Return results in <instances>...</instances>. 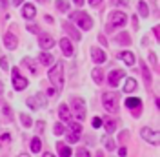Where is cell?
<instances>
[{"mask_svg":"<svg viewBox=\"0 0 160 157\" xmlns=\"http://www.w3.org/2000/svg\"><path fill=\"white\" fill-rule=\"evenodd\" d=\"M138 11H140V17H144V19H146V17L149 15V9H148V4H146L144 0H140V2H138Z\"/></svg>","mask_w":160,"mask_h":157,"instance_id":"4316f807","label":"cell"},{"mask_svg":"<svg viewBox=\"0 0 160 157\" xmlns=\"http://www.w3.org/2000/svg\"><path fill=\"white\" fill-rule=\"evenodd\" d=\"M91 77H93V80H95L97 84H102V80H104V69L95 68L93 69V73H91Z\"/></svg>","mask_w":160,"mask_h":157,"instance_id":"7402d4cb","label":"cell"},{"mask_svg":"<svg viewBox=\"0 0 160 157\" xmlns=\"http://www.w3.org/2000/svg\"><path fill=\"white\" fill-rule=\"evenodd\" d=\"M126 106L129 110H133L135 117H138V113L142 111V100L138 97H129V99H126Z\"/></svg>","mask_w":160,"mask_h":157,"instance_id":"30bf717a","label":"cell"},{"mask_svg":"<svg viewBox=\"0 0 160 157\" xmlns=\"http://www.w3.org/2000/svg\"><path fill=\"white\" fill-rule=\"evenodd\" d=\"M38 2H46V0H38Z\"/></svg>","mask_w":160,"mask_h":157,"instance_id":"11a10c76","label":"cell"},{"mask_svg":"<svg viewBox=\"0 0 160 157\" xmlns=\"http://www.w3.org/2000/svg\"><path fill=\"white\" fill-rule=\"evenodd\" d=\"M0 66H2V69H4V71H8V69H9V62H8V59H6V57H2V59H0Z\"/></svg>","mask_w":160,"mask_h":157,"instance_id":"d590c367","label":"cell"},{"mask_svg":"<svg viewBox=\"0 0 160 157\" xmlns=\"http://www.w3.org/2000/svg\"><path fill=\"white\" fill-rule=\"evenodd\" d=\"M149 60H151V62H153V64H155V62H157V55H155V53H153V51H151V53H149Z\"/></svg>","mask_w":160,"mask_h":157,"instance_id":"7bdbcfd3","label":"cell"},{"mask_svg":"<svg viewBox=\"0 0 160 157\" xmlns=\"http://www.w3.org/2000/svg\"><path fill=\"white\" fill-rule=\"evenodd\" d=\"M11 75H13V86L17 91H22V89L28 88V78L20 75V69L18 68H13L11 69Z\"/></svg>","mask_w":160,"mask_h":157,"instance_id":"5b68a950","label":"cell"},{"mask_svg":"<svg viewBox=\"0 0 160 157\" xmlns=\"http://www.w3.org/2000/svg\"><path fill=\"white\" fill-rule=\"evenodd\" d=\"M2 8H6V0H2Z\"/></svg>","mask_w":160,"mask_h":157,"instance_id":"db71d44e","label":"cell"},{"mask_svg":"<svg viewBox=\"0 0 160 157\" xmlns=\"http://www.w3.org/2000/svg\"><path fill=\"white\" fill-rule=\"evenodd\" d=\"M104 128H106L108 133H113V132L117 130V122H115V121H108V122L104 124Z\"/></svg>","mask_w":160,"mask_h":157,"instance_id":"4dcf8cb0","label":"cell"},{"mask_svg":"<svg viewBox=\"0 0 160 157\" xmlns=\"http://www.w3.org/2000/svg\"><path fill=\"white\" fill-rule=\"evenodd\" d=\"M117 42L118 44H124V46H128V44H131V39H129V35L128 33H120V35H117Z\"/></svg>","mask_w":160,"mask_h":157,"instance_id":"484cf974","label":"cell"},{"mask_svg":"<svg viewBox=\"0 0 160 157\" xmlns=\"http://www.w3.org/2000/svg\"><path fill=\"white\" fill-rule=\"evenodd\" d=\"M4 46L9 49V51H13V49H17V46H18V39H17L13 33L8 31V33L4 35Z\"/></svg>","mask_w":160,"mask_h":157,"instance_id":"7c38bea8","label":"cell"},{"mask_svg":"<svg viewBox=\"0 0 160 157\" xmlns=\"http://www.w3.org/2000/svg\"><path fill=\"white\" fill-rule=\"evenodd\" d=\"M11 2H13V6H20V4H22L24 0H11Z\"/></svg>","mask_w":160,"mask_h":157,"instance_id":"c3c4849f","label":"cell"},{"mask_svg":"<svg viewBox=\"0 0 160 157\" xmlns=\"http://www.w3.org/2000/svg\"><path fill=\"white\" fill-rule=\"evenodd\" d=\"M98 40L102 42V44H104V46H108V40H106V37H104V35H100V37H98Z\"/></svg>","mask_w":160,"mask_h":157,"instance_id":"ee69618b","label":"cell"},{"mask_svg":"<svg viewBox=\"0 0 160 157\" xmlns=\"http://www.w3.org/2000/svg\"><path fill=\"white\" fill-rule=\"evenodd\" d=\"M4 117L8 119V121H11V119H13V110H11L9 106H4Z\"/></svg>","mask_w":160,"mask_h":157,"instance_id":"836d02e7","label":"cell"},{"mask_svg":"<svg viewBox=\"0 0 160 157\" xmlns=\"http://www.w3.org/2000/svg\"><path fill=\"white\" fill-rule=\"evenodd\" d=\"M44 126H46V124H44V121H38V122H37V128H38L37 132H38V133H42V132H44Z\"/></svg>","mask_w":160,"mask_h":157,"instance_id":"f35d334b","label":"cell"},{"mask_svg":"<svg viewBox=\"0 0 160 157\" xmlns=\"http://www.w3.org/2000/svg\"><path fill=\"white\" fill-rule=\"evenodd\" d=\"M77 157H91V155L86 148H78V150H77Z\"/></svg>","mask_w":160,"mask_h":157,"instance_id":"e575fe53","label":"cell"},{"mask_svg":"<svg viewBox=\"0 0 160 157\" xmlns=\"http://www.w3.org/2000/svg\"><path fill=\"white\" fill-rule=\"evenodd\" d=\"M57 150L60 157H71V148L66 143H57Z\"/></svg>","mask_w":160,"mask_h":157,"instance_id":"ffe728a7","label":"cell"},{"mask_svg":"<svg viewBox=\"0 0 160 157\" xmlns=\"http://www.w3.org/2000/svg\"><path fill=\"white\" fill-rule=\"evenodd\" d=\"M137 89V80L135 78H126V84H124V91L126 93H131Z\"/></svg>","mask_w":160,"mask_h":157,"instance_id":"603a6c76","label":"cell"},{"mask_svg":"<svg viewBox=\"0 0 160 157\" xmlns=\"http://www.w3.org/2000/svg\"><path fill=\"white\" fill-rule=\"evenodd\" d=\"M44 157H55V155H53L51 152H46V154H44Z\"/></svg>","mask_w":160,"mask_h":157,"instance_id":"f907efd6","label":"cell"},{"mask_svg":"<svg viewBox=\"0 0 160 157\" xmlns=\"http://www.w3.org/2000/svg\"><path fill=\"white\" fill-rule=\"evenodd\" d=\"M73 2H75L77 6H84V2H86V0H73Z\"/></svg>","mask_w":160,"mask_h":157,"instance_id":"681fc988","label":"cell"},{"mask_svg":"<svg viewBox=\"0 0 160 157\" xmlns=\"http://www.w3.org/2000/svg\"><path fill=\"white\" fill-rule=\"evenodd\" d=\"M124 77V71L122 69H115V71H109V77H108V80H109V86H118L120 78Z\"/></svg>","mask_w":160,"mask_h":157,"instance_id":"5bb4252c","label":"cell"},{"mask_svg":"<svg viewBox=\"0 0 160 157\" xmlns=\"http://www.w3.org/2000/svg\"><path fill=\"white\" fill-rule=\"evenodd\" d=\"M38 46L44 51H48V49H51L53 46H55V39L51 37V35H40L38 37Z\"/></svg>","mask_w":160,"mask_h":157,"instance_id":"8fae6325","label":"cell"},{"mask_svg":"<svg viewBox=\"0 0 160 157\" xmlns=\"http://www.w3.org/2000/svg\"><path fill=\"white\" fill-rule=\"evenodd\" d=\"M9 141H11V135H9V133H4V135L0 137V143H2V144H6V143H9Z\"/></svg>","mask_w":160,"mask_h":157,"instance_id":"74e56055","label":"cell"},{"mask_svg":"<svg viewBox=\"0 0 160 157\" xmlns=\"http://www.w3.org/2000/svg\"><path fill=\"white\" fill-rule=\"evenodd\" d=\"M38 60H40V64H44V66H51L53 64V55L51 53H48V51H42L38 55Z\"/></svg>","mask_w":160,"mask_h":157,"instance_id":"d6986e66","label":"cell"},{"mask_svg":"<svg viewBox=\"0 0 160 157\" xmlns=\"http://www.w3.org/2000/svg\"><path fill=\"white\" fill-rule=\"evenodd\" d=\"M48 77H49L51 84L55 86V89H60L62 84H64V64H62V62H57V64L49 69Z\"/></svg>","mask_w":160,"mask_h":157,"instance_id":"7a4b0ae2","label":"cell"},{"mask_svg":"<svg viewBox=\"0 0 160 157\" xmlns=\"http://www.w3.org/2000/svg\"><path fill=\"white\" fill-rule=\"evenodd\" d=\"M120 59L124 60L128 66H133V64L137 62V60H135V55H133L131 51H122V53H120Z\"/></svg>","mask_w":160,"mask_h":157,"instance_id":"44dd1931","label":"cell"},{"mask_svg":"<svg viewBox=\"0 0 160 157\" xmlns=\"http://www.w3.org/2000/svg\"><path fill=\"white\" fill-rule=\"evenodd\" d=\"M91 57H93V60H95L97 64L106 62V53H104L100 48H93V49H91Z\"/></svg>","mask_w":160,"mask_h":157,"instance_id":"9a60e30c","label":"cell"},{"mask_svg":"<svg viewBox=\"0 0 160 157\" xmlns=\"http://www.w3.org/2000/svg\"><path fill=\"white\" fill-rule=\"evenodd\" d=\"M26 102H28V106L31 110H38V108H44L46 106V97L42 93H37V95H31Z\"/></svg>","mask_w":160,"mask_h":157,"instance_id":"ba28073f","label":"cell"},{"mask_svg":"<svg viewBox=\"0 0 160 157\" xmlns=\"http://www.w3.org/2000/svg\"><path fill=\"white\" fill-rule=\"evenodd\" d=\"M140 66H142V73H144V78H146V84H151V75H149L148 66H146L144 62H140Z\"/></svg>","mask_w":160,"mask_h":157,"instance_id":"f546056e","label":"cell"},{"mask_svg":"<svg viewBox=\"0 0 160 157\" xmlns=\"http://www.w3.org/2000/svg\"><path fill=\"white\" fill-rule=\"evenodd\" d=\"M60 48H62V53L66 55V57H73V53H75V48H73V44H71L69 39H60Z\"/></svg>","mask_w":160,"mask_h":157,"instance_id":"4fadbf2b","label":"cell"},{"mask_svg":"<svg viewBox=\"0 0 160 157\" xmlns=\"http://www.w3.org/2000/svg\"><path fill=\"white\" fill-rule=\"evenodd\" d=\"M140 135H142L144 141H148L149 144H158V141H160L158 132H157V130H151V128H148V126L140 130Z\"/></svg>","mask_w":160,"mask_h":157,"instance_id":"52a82bcc","label":"cell"},{"mask_svg":"<svg viewBox=\"0 0 160 157\" xmlns=\"http://www.w3.org/2000/svg\"><path fill=\"white\" fill-rule=\"evenodd\" d=\"M22 66H26V68H29L31 73H38V68H37V62L31 59V57H26V59H22Z\"/></svg>","mask_w":160,"mask_h":157,"instance_id":"ac0fdd59","label":"cell"},{"mask_svg":"<svg viewBox=\"0 0 160 157\" xmlns=\"http://www.w3.org/2000/svg\"><path fill=\"white\" fill-rule=\"evenodd\" d=\"M124 139H128V132H122L120 133V141H124Z\"/></svg>","mask_w":160,"mask_h":157,"instance_id":"f6af8a7d","label":"cell"},{"mask_svg":"<svg viewBox=\"0 0 160 157\" xmlns=\"http://www.w3.org/2000/svg\"><path fill=\"white\" fill-rule=\"evenodd\" d=\"M28 31H29V33H37L38 28H37V26H33V24H29V26H28Z\"/></svg>","mask_w":160,"mask_h":157,"instance_id":"ab89813d","label":"cell"},{"mask_svg":"<svg viewBox=\"0 0 160 157\" xmlns=\"http://www.w3.org/2000/svg\"><path fill=\"white\" fill-rule=\"evenodd\" d=\"M118 6H124V8H126V6H128V0H118Z\"/></svg>","mask_w":160,"mask_h":157,"instance_id":"7dc6e473","label":"cell"},{"mask_svg":"<svg viewBox=\"0 0 160 157\" xmlns=\"http://www.w3.org/2000/svg\"><path fill=\"white\" fill-rule=\"evenodd\" d=\"M69 19L73 20V22H77L84 31H88V30L93 28V19H91L88 13H84V11H75V13H71Z\"/></svg>","mask_w":160,"mask_h":157,"instance_id":"3957f363","label":"cell"},{"mask_svg":"<svg viewBox=\"0 0 160 157\" xmlns=\"http://www.w3.org/2000/svg\"><path fill=\"white\" fill-rule=\"evenodd\" d=\"M40 150H42V143H40V139L33 137L31 139V152H33V154H38Z\"/></svg>","mask_w":160,"mask_h":157,"instance_id":"cb8c5ba5","label":"cell"},{"mask_svg":"<svg viewBox=\"0 0 160 157\" xmlns=\"http://www.w3.org/2000/svg\"><path fill=\"white\" fill-rule=\"evenodd\" d=\"M126 13H122V11H113L109 15V20H108V30H115V28H122V26H126Z\"/></svg>","mask_w":160,"mask_h":157,"instance_id":"277c9868","label":"cell"},{"mask_svg":"<svg viewBox=\"0 0 160 157\" xmlns=\"http://www.w3.org/2000/svg\"><path fill=\"white\" fill-rule=\"evenodd\" d=\"M18 157H29V155H28V154H20Z\"/></svg>","mask_w":160,"mask_h":157,"instance_id":"f5cc1de1","label":"cell"},{"mask_svg":"<svg viewBox=\"0 0 160 157\" xmlns=\"http://www.w3.org/2000/svg\"><path fill=\"white\" fill-rule=\"evenodd\" d=\"M57 8H58L60 11H64V13H66V11H69V4H68V2H64V0H57Z\"/></svg>","mask_w":160,"mask_h":157,"instance_id":"d6a6232c","label":"cell"},{"mask_svg":"<svg viewBox=\"0 0 160 157\" xmlns=\"http://www.w3.org/2000/svg\"><path fill=\"white\" fill-rule=\"evenodd\" d=\"M91 124H93V128H100V126H102V121H100V117H95L93 121H91Z\"/></svg>","mask_w":160,"mask_h":157,"instance_id":"8d00e7d4","label":"cell"},{"mask_svg":"<svg viewBox=\"0 0 160 157\" xmlns=\"http://www.w3.org/2000/svg\"><path fill=\"white\" fill-rule=\"evenodd\" d=\"M82 135V126L80 122H73L69 126V133H68V143H77Z\"/></svg>","mask_w":160,"mask_h":157,"instance_id":"9c48e42d","label":"cell"},{"mask_svg":"<svg viewBox=\"0 0 160 157\" xmlns=\"http://www.w3.org/2000/svg\"><path fill=\"white\" fill-rule=\"evenodd\" d=\"M118 154H120V157H126V155H128V150H126V148H120Z\"/></svg>","mask_w":160,"mask_h":157,"instance_id":"60d3db41","label":"cell"},{"mask_svg":"<svg viewBox=\"0 0 160 157\" xmlns=\"http://www.w3.org/2000/svg\"><path fill=\"white\" fill-rule=\"evenodd\" d=\"M88 2H89L91 6L95 8V6H100V2H102V0H88Z\"/></svg>","mask_w":160,"mask_h":157,"instance_id":"b9f144b4","label":"cell"},{"mask_svg":"<svg viewBox=\"0 0 160 157\" xmlns=\"http://www.w3.org/2000/svg\"><path fill=\"white\" fill-rule=\"evenodd\" d=\"M64 30L68 31V33H69L71 37H73V39H77L78 40L80 39V33L77 30H75V28H73V26H71V24H66V22H64Z\"/></svg>","mask_w":160,"mask_h":157,"instance_id":"d4e9b609","label":"cell"},{"mask_svg":"<svg viewBox=\"0 0 160 157\" xmlns=\"http://www.w3.org/2000/svg\"><path fill=\"white\" fill-rule=\"evenodd\" d=\"M102 143H104V146H106V150H109V152H113L115 148H117V144H115V141L109 137H104L102 139Z\"/></svg>","mask_w":160,"mask_h":157,"instance_id":"83f0119b","label":"cell"},{"mask_svg":"<svg viewBox=\"0 0 160 157\" xmlns=\"http://www.w3.org/2000/svg\"><path fill=\"white\" fill-rule=\"evenodd\" d=\"M71 106L75 110V117L78 119V121H84V119H86V102H84L82 99L75 97L71 100Z\"/></svg>","mask_w":160,"mask_h":157,"instance_id":"8992f818","label":"cell"},{"mask_svg":"<svg viewBox=\"0 0 160 157\" xmlns=\"http://www.w3.org/2000/svg\"><path fill=\"white\" fill-rule=\"evenodd\" d=\"M0 93H4V84H2V80H0Z\"/></svg>","mask_w":160,"mask_h":157,"instance_id":"816d5d0a","label":"cell"},{"mask_svg":"<svg viewBox=\"0 0 160 157\" xmlns=\"http://www.w3.org/2000/svg\"><path fill=\"white\" fill-rule=\"evenodd\" d=\"M20 122H22L26 128L33 126V121H31V117H29V115H26V113H22V115H20Z\"/></svg>","mask_w":160,"mask_h":157,"instance_id":"f1b7e54d","label":"cell"},{"mask_svg":"<svg viewBox=\"0 0 160 157\" xmlns=\"http://www.w3.org/2000/svg\"><path fill=\"white\" fill-rule=\"evenodd\" d=\"M58 117H60V121H64V122H69L71 121V111L66 104H60L58 106Z\"/></svg>","mask_w":160,"mask_h":157,"instance_id":"e0dca14e","label":"cell"},{"mask_svg":"<svg viewBox=\"0 0 160 157\" xmlns=\"http://www.w3.org/2000/svg\"><path fill=\"white\" fill-rule=\"evenodd\" d=\"M53 132H55V135H62V133L66 132V128H64V124H62V122H57V124L53 126Z\"/></svg>","mask_w":160,"mask_h":157,"instance_id":"1f68e13d","label":"cell"},{"mask_svg":"<svg viewBox=\"0 0 160 157\" xmlns=\"http://www.w3.org/2000/svg\"><path fill=\"white\" fill-rule=\"evenodd\" d=\"M102 104L109 113H117L120 108V97L115 91H104L102 93Z\"/></svg>","mask_w":160,"mask_h":157,"instance_id":"6da1fadb","label":"cell"},{"mask_svg":"<svg viewBox=\"0 0 160 157\" xmlns=\"http://www.w3.org/2000/svg\"><path fill=\"white\" fill-rule=\"evenodd\" d=\"M48 93H49V95H57V89H55V88H49V89H48Z\"/></svg>","mask_w":160,"mask_h":157,"instance_id":"bcb514c9","label":"cell"},{"mask_svg":"<svg viewBox=\"0 0 160 157\" xmlns=\"http://www.w3.org/2000/svg\"><path fill=\"white\" fill-rule=\"evenodd\" d=\"M22 15H24V19H33L37 15V8L33 4H24L22 6Z\"/></svg>","mask_w":160,"mask_h":157,"instance_id":"2e32d148","label":"cell"}]
</instances>
